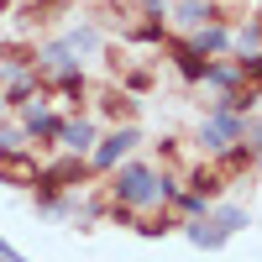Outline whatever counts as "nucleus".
I'll list each match as a JSON object with an SVG mask.
<instances>
[{
  "label": "nucleus",
  "instance_id": "f257e3e1",
  "mask_svg": "<svg viewBox=\"0 0 262 262\" xmlns=\"http://www.w3.org/2000/svg\"><path fill=\"white\" fill-rule=\"evenodd\" d=\"M111 194H116V205H121V210H142V205H152V200H173L179 189H173L163 173H152L147 163H121V168H116Z\"/></svg>",
  "mask_w": 262,
  "mask_h": 262
},
{
  "label": "nucleus",
  "instance_id": "f03ea898",
  "mask_svg": "<svg viewBox=\"0 0 262 262\" xmlns=\"http://www.w3.org/2000/svg\"><path fill=\"white\" fill-rule=\"evenodd\" d=\"M242 137H247V121L231 116V111H210L205 126H200V142H205L210 152H226L231 142H242Z\"/></svg>",
  "mask_w": 262,
  "mask_h": 262
},
{
  "label": "nucleus",
  "instance_id": "7ed1b4c3",
  "mask_svg": "<svg viewBox=\"0 0 262 262\" xmlns=\"http://www.w3.org/2000/svg\"><path fill=\"white\" fill-rule=\"evenodd\" d=\"M137 142H142V137H137V126H121V131H111V137H100V142H95L90 163H95V168H116V163H121Z\"/></svg>",
  "mask_w": 262,
  "mask_h": 262
},
{
  "label": "nucleus",
  "instance_id": "20e7f679",
  "mask_svg": "<svg viewBox=\"0 0 262 262\" xmlns=\"http://www.w3.org/2000/svg\"><path fill=\"white\" fill-rule=\"evenodd\" d=\"M37 179H42V168L27 158V152H0V184H16V189H37Z\"/></svg>",
  "mask_w": 262,
  "mask_h": 262
},
{
  "label": "nucleus",
  "instance_id": "39448f33",
  "mask_svg": "<svg viewBox=\"0 0 262 262\" xmlns=\"http://www.w3.org/2000/svg\"><path fill=\"white\" fill-rule=\"evenodd\" d=\"M74 184H84V163H79V158H63V163H53V168H42L37 194H58V189H74Z\"/></svg>",
  "mask_w": 262,
  "mask_h": 262
},
{
  "label": "nucleus",
  "instance_id": "423d86ee",
  "mask_svg": "<svg viewBox=\"0 0 262 262\" xmlns=\"http://www.w3.org/2000/svg\"><path fill=\"white\" fill-rule=\"evenodd\" d=\"M189 48L200 53V58H215V53H226V48H231V32L221 27V21H205V27L194 32V42H189Z\"/></svg>",
  "mask_w": 262,
  "mask_h": 262
},
{
  "label": "nucleus",
  "instance_id": "0eeeda50",
  "mask_svg": "<svg viewBox=\"0 0 262 262\" xmlns=\"http://www.w3.org/2000/svg\"><path fill=\"white\" fill-rule=\"evenodd\" d=\"M58 142H63V152H69V158H79V152H95V126H90V121H63Z\"/></svg>",
  "mask_w": 262,
  "mask_h": 262
},
{
  "label": "nucleus",
  "instance_id": "6e6552de",
  "mask_svg": "<svg viewBox=\"0 0 262 262\" xmlns=\"http://www.w3.org/2000/svg\"><path fill=\"white\" fill-rule=\"evenodd\" d=\"M173 58H179V74H184V79H205V74H210V58H200L189 42H173Z\"/></svg>",
  "mask_w": 262,
  "mask_h": 262
},
{
  "label": "nucleus",
  "instance_id": "1a4fd4ad",
  "mask_svg": "<svg viewBox=\"0 0 262 262\" xmlns=\"http://www.w3.org/2000/svg\"><path fill=\"white\" fill-rule=\"evenodd\" d=\"M63 121L53 111H42V105H27V137H58Z\"/></svg>",
  "mask_w": 262,
  "mask_h": 262
},
{
  "label": "nucleus",
  "instance_id": "9d476101",
  "mask_svg": "<svg viewBox=\"0 0 262 262\" xmlns=\"http://www.w3.org/2000/svg\"><path fill=\"white\" fill-rule=\"evenodd\" d=\"M215 16H221V11L205 6V0H184V6H179V27H194V32H200L205 21H215Z\"/></svg>",
  "mask_w": 262,
  "mask_h": 262
},
{
  "label": "nucleus",
  "instance_id": "9b49d317",
  "mask_svg": "<svg viewBox=\"0 0 262 262\" xmlns=\"http://www.w3.org/2000/svg\"><path fill=\"white\" fill-rule=\"evenodd\" d=\"M189 242H194V247H210V252H215V247H226L231 236H226L221 226H215V221H210V226H205V221H194V226H189Z\"/></svg>",
  "mask_w": 262,
  "mask_h": 262
},
{
  "label": "nucleus",
  "instance_id": "f8f14e48",
  "mask_svg": "<svg viewBox=\"0 0 262 262\" xmlns=\"http://www.w3.org/2000/svg\"><path fill=\"white\" fill-rule=\"evenodd\" d=\"M210 84H221V90L231 95L236 90V84H242V69H236V63H210V74H205Z\"/></svg>",
  "mask_w": 262,
  "mask_h": 262
},
{
  "label": "nucleus",
  "instance_id": "ddd939ff",
  "mask_svg": "<svg viewBox=\"0 0 262 262\" xmlns=\"http://www.w3.org/2000/svg\"><path fill=\"white\" fill-rule=\"evenodd\" d=\"M63 48H69V53H95V48H100V32H95V27H79V32L63 37Z\"/></svg>",
  "mask_w": 262,
  "mask_h": 262
},
{
  "label": "nucleus",
  "instance_id": "4468645a",
  "mask_svg": "<svg viewBox=\"0 0 262 262\" xmlns=\"http://www.w3.org/2000/svg\"><path fill=\"white\" fill-rule=\"evenodd\" d=\"M215 226H221L226 236H236V231L247 226V210H236V205H226V210H215Z\"/></svg>",
  "mask_w": 262,
  "mask_h": 262
},
{
  "label": "nucleus",
  "instance_id": "2eb2a0df",
  "mask_svg": "<svg viewBox=\"0 0 262 262\" xmlns=\"http://www.w3.org/2000/svg\"><path fill=\"white\" fill-rule=\"evenodd\" d=\"M236 69H242V79H262V53H242Z\"/></svg>",
  "mask_w": 262,
  "mask_h": 262
},
{
  "label": "nucleus",
  "instance_id": "dca6fc26",
  "mask_svg": "<svg viewBox=\"0 0 262 262\" xmlns=\"http://www.w3.org/2000/svg\"><path fill=\"white\" fill-rule=\"evenodd\" d=\"M236 48H242V53H247V48H252V53L262 48V21H257V27H247L242 37H236Z\"/></svg>",
  "mask_w": 262,
  "mask_h": 262
},
{
  "label": "nucleus",
  "instance_id": "f3484780",
  "mask_svg": "<svg viewBox=\"0 0 262 262\" xmlns=\"http://www.w3.org/2000/svg\"><path fill=\"white\" fill-rule=\"evenodd\" d=\"M173 200H179V210H189V215L205 210V194H194V189H189V194H173Z\"/></svg>",
  "mask_w": 262,
  "mask_h": 262
},
{
  "label": "nucleus",
  "instance_id": "a211bd4d",
  "mask_svg": "<svg viewBox=\"0 0 262 262\" xmlns=\"http://www.w3.org/2000/svg\"><path fill=\"white\" fill-rule=\"evenodd\" d=\"M252 152H257V163H262V126H257V142H252Z\"/></svg>",
  "mask_w": 262,
  "mask_h": 262
},
{
  "label": "nucleus",
  "instance_id": "6ab92c4d",
  "mask_svg": "<svg viewBox=\"0 0 262 262\" xmlns=\"http://www.w3.org/2000/svg\"><path fill=\"white\" fill-rule=\"evenodd\" d=\"M142 6H147V11H158V16H163V0H142Z\"/></svg>",
  "mask_w": 262,
  "mask_h": 262
}]
</instances>
